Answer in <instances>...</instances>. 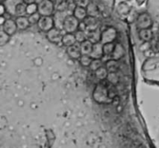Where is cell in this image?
I'll list each match as a JSON object with an SVG mask.
<instances>
[{"mask_svg":"<svg viewBox=\"0 0 159 148\" xmlns=\"http://www.w3.org/2000/svg\"><path fill=\"white\" fill-rule=\"evenodd\" d=\"M81 46V51L82 55H90L93 50V44L90 41L86 40L85 41L80 43Z\"/></svg>","mask_w":159,"mask_h":148,"instance_id":"obj_22","label":"cell"},{"mask_svg":"<svg viewBox=\"0 0 159 148\" xmlns=\"http://www.w3.org/2000/svg\"><path fill=\"white\" fill-rule=\"evenodd\" d=\"M16 23L18 30H20V31L26 30V28L29 27L30 25H31L29 21V19L26 16H23V17H17V18L16 19Z\"/></svg>","mask_w":159,"mask_h":148,"instance_id":"obj_15","label":"cell"},{"mask_svg":"<svg viewBox=\"0 0 159 148\" xmlns=\"http://www.w3.org/2000/svg\"><path fill=\"white\" fill-rule=\"evenodd\" d=\"M40 17H41L40 14L38 12H35V13H33L31 14V15H29L28 19H29V21L31 25H35V24H37V23H38L39 20H40Z\"/></svg>","mask_w":159,"mask_h":148,"instance_id":"obj_30","label":"cell"},{"mask_svg":"<svg viewBox=\"0 0 159 148\" xmlns=\"http://www.w3.org/2000/svg\"><path fill=\"white\" fill-rule=\"evenodd\" d=\"M9 37H10V35L6 34L1 28V32H0V44H1V45H4L5 44L7 43L9 40Z\"/></svg>","mask_w":159,"mask_h":148,"instance_id":"obj_33","label":"cell"},{"mask_svg":"<svg viewBox=\"0 0 159 148\" xmlns=\"http://www.w3.org/2000/svg\"><path fill=\"white\" fill-rule=\"evenodd\" d=\"M87 36H88V40L90 41L93 44L99 43L101 42V37H102V32H101L100 29L95 30V31H86Z\"/></svg>","mask_w":159,"mask_h":148,"instance_id":"obj_13","label":"cell"},{"mask_svg":"<svg viewBox=\"0 0 159 148\" xmlns=\"http://www.w3.org/2000/svg\"><path fill=\"white\" fill-rule=\"evenodd\" d=\"M108 74V70H107V69L104 66L100 67V68L98 69L96 71H95V76H96V77L100 81H104L105 79H107Z\"/></svg>","mask_w":159,"mask_h":148,"instance_id":"obj_23","label":"cell"},{"mask_svg":"<svg viewBox=\"0 0 159 148\" xmlns=\"http://www.w3.org/2000/svg\"><path fill=\"white\" fill-rule=\"evenodd\" d=\"M158 43H159V38H158Z\"/></svg>","mask_w":159,"mask_h":148,"instance_id":"obj_39","label":"cell"},{"mask_svg":"<svg viewBox=\"0 0 159 148\" xmlns=\"http://www.w3.org/2000/svg\"><path fill=\"white\" fill-rule=\"evenodd\" d=\"M1 8H2L1 16H3V14H4V6H3V5H2V6H1Z\"/></svg>","mask_w":159,"mask_h":148,"instance_id":"obj_37","label":"cell"},{"mask_svg":"<svg viewBox=\"0 0 159 148\" xmlns=\"http://www.w3.org/2000/svg\"><path fill=\"white\" fill-rule=\"evenodd\" d=\"M79 31H86V26H85V23H84V21L82 20V21H80V23H79Z\"/></svg>","mask_w":159,"mask_h":148,"instance_id":"obj_35","label":"cell"},{"mask_svg":"<svg viewBox=\"0 0 159 148\" xmlns=\"http://www.w3.org/2000/svg\"><path fill=\"white\" fill-rule=\"evenodd\" d=\"M117 36V31L113 26H109L102 31V37H101V43L107 44L112 43L114 41Z\"/></svg>","mask_w":159,"mask_h":148,"instance_id":"obj_5","label":"cell"},{"mask_svg":"<svg viewBox=\"0 0 159 148\" xmlns=\"http://www.w3.org/2000/svg\"><path fill=\"white\" fill-rule=\"evenodd\" d=\"M50 1L53 2H54H54H56V1H57V0H50Z\"/></svg>","mask_w":159,"mask_h":148,"instance_id":"obj_38","label":"cell"},{"mask_svg":"<svg viewBox=\"0 0 159 148\" xmlns=\"http://www.w3.org/2000/svg\"><path fill=\"white\" fill-rule=\"evenodd\" d=\"M26 6L27 4L23 2H19L16 5L14 12L17 17H23L26 14Z\"/></svg>","mask_w":159,"mask_h":148,"instance_id":"obj_21","label":"cell"},{"mask_svg":"<svg viewBox=\"0 0 159 148\" xmlns=\"http://www.w3.org/2000/svg\"><path fill=\"white\" fill-rule=\"evenodd\" d=\"M68 0H57L54 2L56 11H67Z\"/></svg>","mask_w":159,"mask_h":148,"instance_id":"obj_24","label":"cell"},{"mask_svg":"<svg viewBox=\"0 0 159 148\" xmlns=\"http://www.w3.org/2000/svg\"><path fill=\"white\" fill-rule=\"evenodd\" d=\"M93 59L89 55H82L81 58L79 59V62H80V63L82 64V65H83V66L89 67Z\"/></svg>","mask_w":159,"mask_h":148,"instance_id":"obj_27","label":"cell"},{"mask_svg":"<svg viewBox=\"0 0 159 148\" xmlns=\"http://www.w3.org/2000/svg\"><path fill=\"white\" fill-rule=\"evenodd\" d=\"M153 31L152 28H148V29H141L139 31V37L142 41L146 42L151 41L153 38Z\"/></svg>","mask_w":159,"mask_h":148,"instance_id":"obj_16","label":"cell"},{"mask_svg":"<svg viewBox=\"0 0 159 148\" xmlns=\"http://www.w3.org/2000/svg\"><path fill=\"white\" fill-rule=\"evenodd\" d=\"M67 53L68 55L73 59H79L82 56V51H81L80 43H75L71 46L68 47L67 48Z\"/></svg>","mask_w":159,"mask_h":148,"instance_id":"obj_10","label":"cell"},{"mask_svg":"<svg viewBox=\"0 0 159 148\" xmlns=\"http://www.w3.org/2000/svg\"><path fill=\"white\" fill-rule=\"evenodd\" d=\"M108 92H109V97H110L111 99H114L117 97L118 95V92H117V89L116 88V86L115 85H112L110 84V86L108 87Z\"/></svg>","mask_w":159,"mask_h":148,"instance_id":"obj_32","label":"cell"},{"mask_svg":"<svg viewBox=\"0 0 159 148\" xmlns=\"http://www.w3.org/2000/svg\"><path fill=\"white\" fill-rule=\"evenodd\" d=\"M79 23L80 21L73 14H70L65 18V22H64L63 31H65L66 33L74 34L79 29Z\"/></svg>","mask_w":159,"mask_h":148,"instance_id":"obj_2","label":"cell"},{"mask_svg":"<svg viewBox=\"0 0 159 148\" xmlns=\"http://www.w3.org/2000/svg\"><path fill=\"white\" fill-rule=\"evenodd\" d=\"M107 80V82L110 83V84L116 86L119 83V76L116 73H109Z\"/></svg>","mask_w":159,"mask_h":148,"instance_id":"obj_26","label":"cell"},{"mask_svg":"<svg viewBox=\"0 0 159 148\" xmlns=\"http://www.w3.org/2000/svg\"><path fill=\"white\" fill-rule=\"evenodd\" d=\"M68 15L70 14L67 11H56L53 17L54 21V27L59 30H63L64 22Z\"/></svg>","mask_w":159,"mask_h":148,"instance_id":"obj_8","label":"cell"},{"mask_svg":"<svg viewBox=\"0 0 159 148\" xmlns=\"http://www.w3.org/2000/svg\"><path fill=\"white\" fill-rule=\"evenodd\" d=\"M86 10L88 16H89V17L98 18L99 17V14H100V11H99V9L97 5L95 4L94 2H90L89 4L86 7Z\"/></svg>","mask_w":159,"mask_h":148,"instance_id":"obj_17","label":"cell"},{"mask_svg":"<svg viewBox=\"0 0 159 148\" xmlns=\"http://www.w3.org/2000/svg\"><path fill=\"white\" fill-rule=\"evenodd\" d=\"M64 34H62L61 30L54 27L47 32V37L51 42L54 44H59L62 42Z\"/></svg>","mask_w":159,"mask_h":148,"instance_id":"obj_7","label":"cell"},{"mask_svg":"<svg viewBox=\"0 0 159 148\" xmlns=\"http://www.w3.org/2000/svg\"><path fill=\"white\" fill-rule=\"evenodd\" d=\"M54 10V3L50 0H43L38 4V12L41 17H51Z\"/></svg>","mask_w":159,"mask_h":148,"instance_id":"obj_3","label":"cell"},{"mask_svg":"<svg viewBox=\"0 0 159 148\" xmlns=\"http://www.w3.org/2000/svg\"><path fill=\"white\" fill-rule=\"evenodd\" d=\"M1 28L6 34L10 36L15 34L17 30H18L16 20H12V19H6L4 23L1 26Z\"/></svg>","mask_w":159,"mask_h":148,"instance_id":"obj_9","label":"cell"},{"mask_svg":"<svg viewBox=\"0 0 159 148\" xmlns=\"http://www.w3.org/2000/svg\"><path fill=\"white\" fill-rule=\"evenodd\" d=\"M37 26L41 31L48 32L54 27V18L51 17H41L37 23Z\"/></svg>","mask_w":159,"mask_h":148,"instance_id":"obj_6","label":"cell"},{"mask_svg":"<svg viewBox=\"0 0 159 148\" xmlns=\"http://www.w3.org/2000/svg\"><path fill=\"white\" fill-rule=\"evenodd\" d=\"M119 62L117 60L110 59V60L106 62L105 67L107 69L109 73H116L119 69Z\"/></svg>","mask_w":159,"mask_h":148,"instance_id":"obj_20","label":"cell"},{"mask_svg":"<svg viewBox=\"0 0 159 148\" xmlns=\"http://www.w3.org/2000/svg\"><path fill=\"white\" fill-rule=\"evenodd\" d=\"M115 45L113 42L112 43H107L103 45V53L104 55L106 56H110L113 53V50H114Z\"/></svg>","mask_w":159,"mask_h":148,"instance_id":"obj_28","label":"cell"},{"mask_svg":"<svg viewBox=\"0 0 159 148\" xmlns=\"http://www.w3.org/2000/svg\"><path fill=\"white\" fill-rule=\"evenodd\" d=\"M102 66V62L101 59H93L92 61L91 64L89 65V68L92 71H96L98 69H99L100 67Z\"/></svg>","mask_w":159,"mask_h":148,"instance_id":"obj_29","label":"cell"},{"mask_svg":"<svg viewBox=\"0 0 159 148\" xmlns=\"http://www.w3.org/2000/svg\"><path fill=\"white\" fill-rule=\"evenodd\" d=\"M158 33H159V29H158Z\"/></svg>","mask_w":159,"mask_h":148,"instance_id":"obj_40","label":"cell"},{"mask_svg":"<svg viewBox=\"0 0 159 148\" xmlns=\"http://www.w3.org/2000/svg\"><path fill=\"white\" fill-rule=\"evenodd\" d=\"M93 98L96 102L99 104H110L113 101L109 97L108 86L104 83H99L95 87L93 93Z\"/></svg>","mask_w":159,"mask_h":148,"instance_id":"obj_1","label":"cell"},{"mask_svg":"<svg viewBox=\"0 0 159 148\" xmlns=\"http://www.w3.org/2000/svg\"><path fill=\"white\" fill-rule=\"evenodd\" d=\"M75 36L76 41L78 43H82V42L88 40V36H87L86 31H82L78 30L75 33H74Z\"/></svg>","mask_w":159,"mask_h":148,"instance_id":"obj_25","label":"cell"},{"mask_svg":"<svg viewBox=\"0 0 159 148\" xmlns=\"http://www.w3.org/2000/svg\"><path fill=\"white\" fill-rule=\"evenodd\" d=\"M89 55L91 56L93 59H102V56L104 55L103 44H102L101 42L93 44V50H92V52Z\"/></svg>","mask_w":159,"mask_h":148,"instance_id":"obj_11","label":"cell"},{"mask_svg":"<svg viewBox=\"0 0 159 148\" xmlns=\"http://www.w3.org/2000/svg\"><path fill=\"white\" fill-rule=\"evenodd\" d=\"M137 26L140 30L152 28L153 26L152 17L148 12H141L137 18Z\"/></svg>","mask_w":159,"mask_h":148,"instance_id":"obj_4","label":"cell"},{"mask_svg":"<svg viewBox=\"0 0 159 148\" xmlns=\"http://www.w3.org/2000/svg\"><path fill=\"white\" fill-rule=\"evenodd\" d=\"M83 21L85 23V26H86V31H95V30L99 28V20L96 17L88 16Z\"/></svg>","mask_w":159,"mask_h":148,"instance_id":"obj_12","label":"cell"},{"mask_svg":"<svg viewBox=\"0 0 159 148\" xmlns=\"http://www.w3.org/2000/svg\"><path fill=\"white\" fill-rule=\"evenodd\" d=\"M124 53H125V51H124V46L121 44H116L114 50L110 56H111V59L118 61L124 55Z\"/></svg>","mask_w":159,"mask_h":148,"instance_id":"obj_14","label":"cell"},{"mask_svg":"<svg viewBox=\"0 0 159 148\" xmlns=\"http://www.w3.org/2000/svg\"><path fill=\"white\" fill-rule=\"evenodd\" d=\"M74 1L75 2L76 6L84 8H86L90 2L89 0H74Z\"/></svg>","mask_w":159,"mask_h":148,"instance_id":"obj_34","label":"cell"},{"mask_svg":"<svg viewBox=\"0 0 159 148\" xmlns=\"http://www.w3.org/2000/svg\"><path fill=\"white\" fill-rule=\"evenodd\" d=\"M37 12H38V5L37 3H31L26 6V14L31 15Z\"/></svg>","mask_w":159,"mask_h":148,"instance_id":"obj_31","label":"cell"},{"mask_svg":"<svg viewBox=\"0 0 159 148\" xmlns=\"http://www.w3.org/2000/svg\"><path fill=\"white\" fill-rule=\"evenodd\" d=\"M72 14L79 20V21H82V20H84L87 17H88L86 8L81 7V6H76V8L75 9Z\"/></svg>","mask_w":159,"mask_h":148,"instance_id":"obj_18","label":"cell"},{"mask_svg":"<svg viewBox=\"0 0 159 148\" xmlns=\"http://www.w3.org/2000/svg\"><path fill=\"white\" fill-rule=\"evenodd\" d=\"M26 4H31V3H36V0H23Z\"/></svg>","mask_w":159,"mask_h":148,"instance_id":"obj_36","label":"cell"},{"mask_svg":"<svg viewBox=\"0 0 159 148\" xmlns=\"http://www.w3.org/2000/svg\"><path fill=\"white\" fill-rule=\"evenodd\" d=\"M61 43L66 47L71 46V45H75V43H77V41H76L75 34L66 33L65 34H64Z\"/></svg>","mask_w":159,"mask_h":148,"instance_id":"obj_19","label":"cell"}]
</instances>
